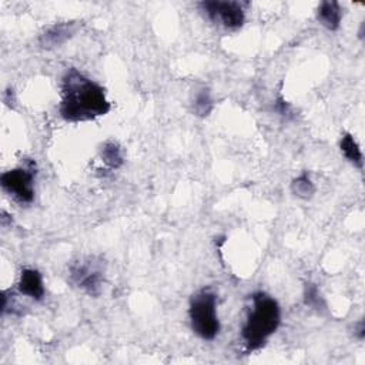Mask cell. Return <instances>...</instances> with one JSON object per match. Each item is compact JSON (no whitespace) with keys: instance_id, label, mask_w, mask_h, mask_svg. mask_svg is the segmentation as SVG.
I'll list each match as a JSON object with an SVG mask.
<instances>
[{"instance_id":"cell-1","label":"cell","mask_w":365,"mask_h":365,"mask_svg":"<svg viewBox=\"0 0 365 365\" xmlns=\"http://www.w3.org/2000/svg\"><path fill=\"white\" fill-rule=\"evenodd\" d=\"M60 115L70 123L90 121L110 111L104 88L77 68H68L61 78Z\"/></svg>"},{"instance_id":"cell-2","label":"cell","mask_w":365,"mask_h":365,"mask_svg":"<svg viewBox=\"0 0 365 365\" xmlns=\"http://www.w3.org/2000/svg\"><path fill=\"white\" fill-rule=\"evenodd\" d=\"M281 324V308L277 299L262 291L251 295V307L241 327V338L247 351L262 348Z\"/></svg>"},{"instance_id":"cell-3","label":"cell","mask_w":365,"mask_h":365,"mask_svg":"<svg viewBox=\"0 0 365 365\" xmlns=\"http://www.w3.org/2000/svg\"><path fill=\"white\" fill-rule=\"evenodd\" d=\"M188 318L192 332L204 341H212L220 334V319L217 314V295L210 288L197 291L188 307Z\"/></svg>"},{"instance_id":"cell-4","label":"cell","mask_w":365,"mask_h":365,"mask_svg":"<svg viewBox=\"0 0 365 365\" xmlns=\"http://www.w3.org/2000/svg\"><path fill=\"white\" fill-rule=\"evenodd\" d=\"M68 279L73 287L90 297L100 295L104 285V265L96 257H86L73 261L68 268Z\"/></svg>"},{"instance_id":"cell-5","label":"cell","mask_w":365,"mask_h":365,"mask_svg":"<svg viewBox=\"0 0 365 365\" xmlns=\"http://www.w3.org/2000/svg\"><path fill=\"white\" fill-rule=\"evenodd\" d=\"M36 164L33 161L4 171L0 177L1 188L19 204H30L34 200Z\"/></svg>"},{"instance_id":"cell-6","label":"cell","mask_w":365,"mask_h":365,"mask_svg":"<svg viewBox=\"0 0 365 365\" xmlns=\"http://www.w3.org/2000/svg\"><path fill=\"white\" fill-rule=\"evenodd\" d=\"M198 7L211 23L225 30H238L245 21V10L238 1L208 0L198 3Z\"/></svg>"},{"instance_id":"cell-7","label":"cell","mask_w":365,"mask_h":365,"mask_svg":"<svg viewBox=\"0 0 365 365\" xmlns=\"http://www.w3.org/2000/svg\"><path fill=\"white\" fill-rule=\"evenodd\" d=\"M76 33V26L71 21L56 23L44 29V31L38 36V44L46 50H53L61 47L67 43Z\"/></svg>"},{"instance_id":"cell-8","label":"cell","mask_w":365,"mask_h":365,"mask_svg":"<svg viewBox=\"0 0 365 365\" xmlns=\"http://www.w3.org/2000/svg\"><path fill=\"white\" fill-rule=\"evenodd\" d=\"M17 287H19L20 294H23L34 301H41L46 294L43 277H41L40 271L36 268L21 269Z\"/></svg>"},{"instance_id":"cell-9","label":"cell","mask_w":365,"mask_h":365,"mask_svg":"<svg viewBox=\"0 0 365 365\" xmlns=\"http://www.w3.org/2000/svg\"><path fill=\"white\" fill-rule=\"evenodd\" d=\"M317 19L329 31H336L342 20V10L339 3L332 0H325L319 3L317 9Z\"/></svg>"},{"instance_id":"cell-10","label":"cell","mask_w":365,"mask_h":365,"mask_svg":"<svg viewBox=\"0 0 365 365\" xmlns=\"http://www.w3.org/2000/svg\"><path fill=\"white\" fill-rule=\"evenodd\" d=\"M339 150L342 155L358 170H362L364 167V155L361 151V147L355 137L351 133H344L339 140Z\"/></svg>"},{"instance_id":"cell-11","label":"cell","mask_w":365,"mask_h":365,"mask_svg":"<svg viewBox=\"0 0 365 365\" xmlns=\"http://www.w3.org/2000/svg\"><path fill=\"white\" fill-rule=\"evenodd\" d=\"M100 157L103 163L111 170L120 168L124 163L121 147L115 141H106L100 148Z\"/></svg>"},{"instance_id":"cell-12","label":"cell","mask_w":365,"mask_h":365,"mask_svg":"<svg viewBox=\"0 0 365 365\" xmlns=\"http://www.w3.org/2000/svg\"><path fill=\"white\" fill-rule=\"evenodd\" d=\"M291 192L301 200H309L314 197L315 184L312 182V180L307 171H302L299 175H297L291 181Z\"/></svg>"},{"instance_id":"cell-13","label":"cell","mask_w":365,"mask_h":365,"mask_svg":"<svg viewBox=\"0 0 365 365\" xmlns=\"http://www.w3.org/2000/svg\"><path fill=\"white\" fill-rule=\"evenodd\" d=\"M214 108V100L208 88H201L192 98V111L197 117H208Z\"/></svg>"},{"instance_id":"cell-14","label":"cell","mask_w":365,"mask_h":365,"mask_svg":"<svg viewBox=\"0 0 365 365\" xmlns=\"http://www.w3.org/2000/svg\"><path fill=\"white\" fill-rule=\"evenodd\" d=\"M304 304L317 312H322L327 308L325 299L319 292V288L314 282H307L304 287Z\"/></svg>"},{"instance_id":"cell-15","label":"cell","mask_w":365,"mask_h":365,"mask_svg":"<svg viewBox=\"0 0 365 365\" xmlns=\"http://www.w3.org/2000/svg\"><path fill=\"white\" fill-rule=\"evenodd\" d=\"M275 110H277V113L281 114L282 117H291V115H292V108H291V106H289L282 97H278V98H277Z\"/></svg>"},{"instance_id":"cell-16","label":"cell","mask_w":365,"mask_h":365,"mask_svg":"<svg viewBox=\"0 0 365 365\" xmlns=\"http://www.w3.org/2000/svg\"><path fill=\"white\" fill-rule=\"evenodd\" d=\"M354 328H355V331H354L355 336H356L358 339H364V336H365V324H364V321H362V319L358 321Z\"/></svg>"}]
</instances>
